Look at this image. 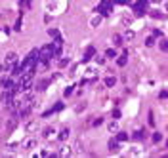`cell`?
<instances>
[{"label": "cell", "instance_id": "cell-1", "mask_svg": "<svg viewBox=\"0 0 168 158\" xmlns=\"http://www.w3.org/2000/svg\"><path fill=\"white\" fill-rule=\"evenodd\" d=\"M36 145H38V137H34L33 133H29L27 137H25V139L19 143V149H23V151H31V149H34Z\"/></svg>", "mask_w": 168, "mask_h": 158}, {"label": "cell", "instance_id": "cell-2", "mask_svg": "<svg viewBox=\"0 0 168 158\" xmlns=\"http://www.w3.org/2000/svg\"><path fill=\"white\" fill-rule=\"evenodd\" d=\"M14 95H15V93L12 92V89H4V92H2L0 101H2L4 107H12V105H14Z\"/></svg>", "mask_w": 168, "mask_h": 158}, {"label": "cell", "instance_id": "cell-3", "mask_svg": "<svg viewBox=\"0 0 168 158\" xmlns=\"http://www.w3.org/2000/svg\"><path fill=\"white\" fill-rule=\"evenodd\" d=\"M36 130H38V118L29 120V122L23 124V131H25V133H34Z\"/></svg>", "mask_w": 168, "mask_h": 158}, {"label": "cell", "instance_id": "cell-4", "mask_svg": "<svg viewBox=\"0 0 168 158\" xmlns=\"http://www.w3.org/2000/svg\"><path fill=\"white\" fill-rule=\"evenodd\" d=\"M98 71H99V65H88L86 69H84V78H96L98 76Z\"/></svg>", "mask_w": 168, "mask_h": 158}, {"label": "cell", "instance_id": "cell-5", "mask_svg": "<svg viewBox=\"0 0 168 158\" xmlns=\"http://www.w3.org/2000/svg\"><path fill=\"white\" fill-rule=\"evenodd\" d=\"M56 156H73V147L63 143L59 147V151H56Z\"/></svg>", "mask_w": 168, "mask_h": 158}, {"label": "cell", "instance_id": "cell-6", "mask_svg": "<svg viewBox=\"0 0 168 158\" xmlns=\"http://www.w3.org/2000/svg\"><path fill=\"white\" fill-rule=\"evenodd\" d=\"M107 130H109V133H113V135L117 133V131H120V124H118V120H117V118H113L111 122L107 124Z\"/></svg>", "mask_w": 168, "mask_h": 158}, {"label": "cell", "instance_id": "cell-7", "mask_svg": "<svg viewBox=\"0 0 168 158\" xmlns=\"http://www.w3.org/2000/svg\"><path fill=\"white\" fill-rule=\"evenodd\" d=\"M56 128H52V126H48V128H44L42 130V139H52V137H56Z\"/></svg>", "mask_w": 168, "mask_h": 158}, {"label": "cell", "instance_id": "cell-8", "mask_svg": "<svg viewBox=\"0 0 168 158\" xmlns=\"http://www.w3.org/2000/svg\"><path fill=\"white\" fill-rule=\"evenodd\" d=\"M120 149V141L117 137H113V139H109V152H117Z\"/></svg>", "mask_w": 168, "mask_h": 158}, {"label": "cell", "instance_id": "cell-9", "mask_svg": "<svg viewBox=\"0 0 168 158\" xmlns=\"http://www.w3.org/2000/svg\"><path fill=\"white\" fill-rule=\"evenodd\" d=\"M101 23H103V17H101V15H94V17L90 19V29H98Z\"/></svg>", "mask_w": 168, "mask_h": 158}, {"label": "cell", "instance_id": "cell-10", "mask_svg": "<svg viewBox=\"0 0 168 158\" xmlns=\"http://www.w3.org/2000/svg\"><path fill=\"white\" fill-rule=\"evenodd\" d=\"M69 135H71V128H63L57 137H59V141H67V139H69Z\"/></svg>", "mask_w": 168, "mask_h": 158}, {"label": "cell", "instance_id": "cell-11", "mask_svg": "<svg viewBox=\"0 0 168 158\" xmlns=\"http://www.w3.org/2000/svg\"><path fill=\"white\" fill-rule=\"evenodd\" d=\"M111 42H113L115 48H118V46L124 44V42H122V36H120V34H113V36H111Z\"/></svg>", "mask_w": 168, "mask_h": 158}, {"label": "cell", "instance_id": "cell-12", "mask_svg": "<svg viewBox=\"0 0 168 158\" xmlns=\"http://www.w3.org/2000/svg\"><path fill=\"white\" fill-rule=\"evenodd\" d=\"M105 57H109V59H117V57H118L117 48H107V50H105Z\"/></svg>", "mask_w": 168, "mask_h": 158}, {"label": "cell", "instance_id": "cell-13", "mask_svg": "<svg viewBox=\"0 0 168 158\" xmlns=\"http://www.w3.org/2000/svg\"><path fill=\"white\" fill-rule=\"evenodd\" d=\"M15 124H17V118L12 116L10 120H6V130H8V131H12V130L15 128Z\"/></svg>", "mask_w": 168, "mask_h": 158}, {"label": "cell", "instance_id": "cell-14", "mask_svg": "<svg viewBox=\"0 0 168 158\" xmlns=\"http://www.w3.org/2000/svg\"><path fill=\"white\" fill-rule=\"evenodd\" d=\"M126 54H128V51H124L122 55H118V57H117V65H118V67H124L126 63H128V59H126Z\"/></svg>", "mask_w": 168, "mask_h": 158}, {"label": "cell", "instance_id": "cell-15", "mask_svg": "<svg viewBox=\"0 0 168 158\" xmlns=\"http://www.w3.org/2000/svg\"><path fill=\"white\" fill-rule=\"evenodd\" d=\"M115 137H117L120 143H124V141H128V133H126V131H117V133H115Z\"/></svg>", "mask_w": 168, "mask_h": 158}, {"label": "cell", "instance_id": "cell-16", "mask_svg": "<svg viewBox=\"0 0 168 158\" xmlns=\"http://www.w3.org/2000/svg\"><path fill=\"white\" fill-rule=\"evenodd\" d=\"M94 63L99 65V67H103L105 65V55H96V57H94Z\"/></svg>", "mask_w": 168, "mask_h": 158}, {"label": "cell", "instance_id": "cell-17", "mask_svg": "<svg viewBox=\"0 0 168 158\" xmlns=\"http://www.w3.org/2000/svg\"><path fill=\"white\" fill-rule=\"evenodd\" d=\"M115 84H117V78H115V76H109V78H105V86H107V88H113Z\"/></svg>", "mask_w": 168, "mask_h": 158}, {"label": "cell", "instance_id": "cell-18", "mask_svg": "<svg viewBox=\"0 0 168 158\" xmlns=\"http://www.w3.org/2000/svg\"><path fill=\"white\" fill-rule=\"evenodd\" d=\"M151 141H153V143H159V141H162V133H160V131H155V133L151 135Z\"/></svg>", "mask_w": 168, "mask_h": 158}, {"label": "cell", "instance_id": "cell-19", "mask_svg": "<svg viewBox=\"0 0 168 158\" xmlns=\"http://www.w3.org/2000/svg\"><path fill=\"white\" fill-rule=\"evenodd\" d=\"M134 36H136V33H134L132 29H126V31H124V38H126V40H132Z\"/></svg>", "mask_w": 168, "mask_h": 158}, {"label": "cell", "instance_id": "cell-20", "mask_svg": "<svg viewBox=\"0 0 168 158\" xmlns=\"http://www.w3.org/2000/svg\"><path fill=\"white\" fill-rule=\"evenodd\" d=\"M145 46H147V48L155 46V36H147V38H145Z\"/></svg>", "mask_w": 168, "mask_h": 158}, {"label": "cell", "instance_id": "cell-21", "mask_svg": "<svg viewBox=\"0 0 168 158\" xmlns=\"http://www.w3.org/2000/svg\"><path fill=\"white\" fill-rule=\"evenodd\" d=\"M101 124H103V118H101V116H99V118H96V120L92 122V126H94V128H98V126H101Z\"/></svg>", "mask_w": 168, "mask_h": 158}, {"label": "cell", "instance_id": "cell-22", "mask_svg": "<svg viewBox=\"0 0 168 158\" xmlns=\"http://www.w3.org/2000/svg\"><path fill=\"white\" fill-rule=\"evenodd\" d=\"M48 34L52 36V38H57V36H59V33H57V29H50V31H48Z\"/></svg>", "mask_w": 168, "mask_h": 158}, {"label": "cell", "instance_id": "cell-23", "mask_svg": "<svg viewBox=\"0 0 168 158\" xmlns=\"http://www.w3.org/2000/svg\"><path fill=\"white\" fill-rule=\"evenodd\" d=\"M69 63H71V57H65V59L59 61V67H65V65H69Z\"/></svg>", "mask_w": 168, "mask_h": 158}, {"label": "cell", "instance_id": "cell-24", "mask_svg": "<svg viewBox=\"0 0 168 158\" xmlns=\"http://www.w3.org/2000/svg\"><path fill=\"white\" fill-rule=\"evenodd\" d=\"M84 109H86V103H80V105H76V107H75V110H76V113H82Z\"/></svg>", "mask_w": 168, "mask_h": 158}, {"label": "cell", "instance_id": "cell-25", "mask_svg": "<svg viewBox=\"0 0 168 158\" xmlns=\"http://www.w3.org/2000/svg\"><path fill=\"white\" fill-rule=\"evenodd\" d=\"M71 93H73V86H69V88H65V92H63V95H71Z\"/></svg>", "mask_w": 168, "mask_h": 158}, {"label": "cell", "instance_id": "cell-26", "mask_svg": "<svg viewBox=\"0 0 168 158\" xmlns=\"http://www.w3.org/2000/svg\"><path fill=\"white\" fill-rule=\"evenodd\" d=\"M19 4H21V6H25V8H29L31 6V0H19Z\"/></svg>", "mask_w": 168, "mask_h": 158}, {"label": "cell", "instance_id": "cell-27", "mask_svg": "<svg viewBox=\"0 0 168 158\" xmlns=\"http://www.w3.org/2000/svg\"><path fill=\"white\" fill-rule=\"evenodd\" d=\"M160 50H162V51H168V40H164V42L160 44Z\"/></svg>", "mask_w": 168, "mask_h": 158}, {"label": "cell", "instance_id": "cell-28", "mask_svg": "<svg viewBox=\"0 0 168 158\" xmlns=\"http://www.w3.org/2000/svg\"><path fill=\"white\" fill-rule=\"evenodd\" d=\"M149 126H155V118H153V113H149Z\"/></svg>", "mask_w": 168, "mask_h": 158}, {"label": "cell", "instance_id": "cell-29", "mask_svg": "<svg viewBox=\"0 0 168 158\" xmlns=\"http://www.w3.org/2000/svg\"><path fill=\"white\" fill-rule=\"evenodd\" d=\"M118 116H120V110L117 109V110H113V118H117L118 120Z\"/></svg>", "mask_w": 168, "mask_h": 158}, {"label": "cell", "instance_id": "cell-30", "mask_svg": "<svg viewBox=\"0 0 168 158\" xmlns=\"http://www.w3.org/2000/svg\"><path fill=\"white\" fill-rule=\"evenodd\" d=\"M153 36H162V31H159V29H155V31H153Z\"/></svg>", "mask_w": 168, "mask_h": 158}, {"label": "cell", "instance_id": "cell-31", "mask_svg": "<svg viewBox=\"0 0 168 158\" xmlns=\"http://www.w3.org/2000/svg\"><path fill=\"white\" fill-rule=\"evenodd\" d=\"M159 97H162V99L168 97V92H160V93H159Z\"/></svg>", "mask_w": 168, "mask_h": 158}, {"label": "cell", "instance_id": "cell-32", "mask_svg": "<svg viewBox=\"0 0 168 158\" xmlns=\"http://www.w3.org/2000/svg\"><path fill=\"white\" fill-rule=\"evenodd\" d=\"M0 72H4V65H2V63H0Z\"/></svg>", "mask_w": 168, "mask_h": 158}, {"label": "cell", "instance_id": "cell-33", "mask_svg": "<svg viewBox=\"0 0 168 158\" xmlns=\"http://www.w3.org/2000/svg\"><path fill=\"white\" fill-rule=\"evenodd\" d=\"M153 2H155V4H159V2H162V0H153Z\"/></svg>", "mask_w": 168, "mask_h": 158}, {"label": "cell", "instance_id": "cell-34", "mask_svg": "<svg viewBox=\"0 0 168 158\" xmlns=\"http://www.w3.org/2000/svg\"><path fill=\"white\" fill-rule=\"evenodd\" d=\"M166 12H168V4H166Z\"/></svg>", "mask_w": 168, "mask_h": 158}, {"label": "cell", "instance_id": "cell-35", "mask_svg": "<svg viewBox=\"0 0 168 158\" xmlns=\"http://www.w3.org/2000/svg\"><path fill=\"white\" fill-rule=\"evenodd\" d=\"M166 147H168V143H166Z\"/></svg>", "mask_w": 168, "mask_h": 158}]
</instances>
